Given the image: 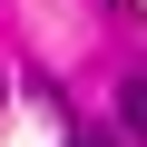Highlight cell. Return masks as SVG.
<instances>
[{"instance_id": "cell-1", "label": "cell", "mask_w": 147, "mask_h": 147, "mask_svg": "<svg viewBox=\"0 0 147 147\" xmlns=\"http://www.w3.org/2000/svg\"><path fill=\"white\" fill-rule=\"evenodd\" d=\"M118 118H127V137L147 147V79H127V88H118Z\"/></svg>"}, {"instance_id": "cell-2", "label": "cell", "mask_w": 147, "mask_h": 147, "mask_svg": "<svg viewBox=\"0 0 147 147\" xmlns=\"http://www.w3.org/2000/svg\"><path fill=\"white\" fill-rule=\"evenodd\" d=\"M69 147H118V137H69Z\"/></svg>"}]
</instances>
